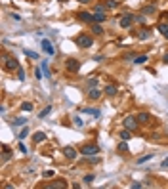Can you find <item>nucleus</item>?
I'll return each mask as SVG.
<instances>
[{"label":"nucleus","instance_id":"6ab92c4d","mask_svg":"<svg viewBox=\"0 0 168 189\" xmlns=\"http://www.w3.org/2000/svg\"><path fill=\"white\" fill-rule=\"evenodd\" d=\"M136 36H138L140 40H145V38H149V36H151V31H149V29H143V31H140Z\"/></svg>","mask_w":168,"mask_h":189},{"label":"nucleus","instance_id":"393cba45","mask_svg":"<svg viewBox=\"0 0 168 189\" xmlns=\"http://www.w3.org/2000/svg\"><path fill=\"white\" fill-rule=\"evenodd\" d=\"M25 124H27V120H25L23 117H21V118H15V120H14V126H15V128H17V126H25Z\"/></svg>","mask_w":168,"mask_h":189},{"label":"nucleus","instance_id":"6e6552de","mask_svg":"<svg viewBox=\"0 0 168 189\" xmlns=\"http://www.w3.org/2000/svg\"><path fill=\"white\" fill-rule=\"evenodd\" d=\"M40 46H42V50H44L48 56H54V54H56L54 46H52V42H50L48 38H44V40H42V42H40Z\"/></svg>","mask_w":168,"mask_h":189},{"label":"nucleus","instance_id":"9b49d317","mask_svg":"<svg viewBox=\"0 0 168 189\" xmlns=\"http://www.w3.org/2000/svg\"><path fill=\"white\" fill-rule=\"evenodd\" d=\"M103 92L107 94V96H117V92H118V88L115 86V84H107V86L103 88Z\"/></svg>","mask_w":168,"mask_h":189},{"label":"nucleus","instance_id":"7ed1b4c3","mask_svg":"<svg viewBox=\"0 0 168 189\" xmlns=\"http://www.w3.org/2000/svg\"><path fill=\"white\" fill-rule=\"evenodd\" d=\"M118 23H120V29H128L130 25L134 23V14H130V12H126L120 15V19H118Z\"/></svg>","mask_w":168,"mask_h":189},{"label":"nucleus","instance_id":"49530a36","mask_svg":"<svg viewBox=\"0 0 168 189\" xmlns=\"http://www.w3.org/2000/svg\"><path fill=\"white\" fill-rule=\"evenodd\" d=\"M164 36H166V40H168V33H166V34H164Z\"/></svg>","mask_w":168,"mask_h":189},{"label":"nucleus","instance_id":"473e14b6","mask_svg":"<svg viewBox=\"0 0 168 189\" xmlns=\"http://www.w3.org/2000/svg\"><path fill=\"white\" fill-rule=\"evenodd\" d=\"M50 111H52V105H48V107H46L44 111H40V118H44V117H46V115H48Z\"/></svg>","mask_w":168,"mask_h":189},{"label":"nucleus","instance_id":"0eeeda50","mask_svg":"<svg viewBox=\"0 0 168 189\" xmlns=\"http://www.w3.org/2000/svg\"><path fill=\"white\" fill-rule=\"evenodd\" d=\"M78 153H80V151H76L75 147H63V155H65V159H69V160H75L78 157Z\"/></svg>","mask_w":168,"mask_h":189},{"label":"nucleus","instance_id":"79ce46f5","mask_svg":"<svg viewBox=\"0 0 168 189\" xmlns=\"http://www.w3.org/2000/svg\"><path fill=\"white\" fill-rule=\"evenodd\" d=\"M160 166H164V168H168V159H164V160H162V164Z\"/></svg>","mask_w":168,"mask_h":189},{"label":"nucleus","instance_id":"f03ea898","mask_svg":"<svg viewBox=\"0 0 168 189\" xmlns=\"http://www.w3.org/2000/svg\"><path fill=\"white\" fill-rule=\"evenodd\" d=\"M4 67H6V71H17L19 69V61L15 59V57H8V56H4Z\"/></svg>","mask_w":168,"mask_h":189},{"label":"nucleus","instance_id":"de8ad7c7","mask_svg":"<svg viewBox=\"0 0 168 189\" xmlns=\"http://www.w3.org/2000/svg\"><path fill=\"white\" fill-rule=\"evenodd\" d=\"M59 2H67V0H59Z\"/></svg>","mask_w":168,"mask_h":189},{"label":"nucleus","instance_id":"7c9ffc66","mask_svg":"<svg viewBox=\"0 0 168 189\" xmlns=\"http://www.w3.org/2000/svg\"><path fill=\"white\" fill-rule=\"evenodd\" d=\"M42 71H44V76H50V69H48V63H42Z\"/></svg>","mask_w":168,"mask_h":189},{"label":"nucleus","instance_id":"f8f14e48","mask_svg":"<svg viewBox=\"0 0 168 189\" xmlns=\"http://www.w3.org/2000/svg\"><path fill=\"white\" fill-rule=\"evenodd\" d=\"M155 12H157L155 4H147V6L141 8V14H143V15H151V14H155Z\"/></svg>","mask_w":168,"mask_h":189},{"label":"nucleus","instance_id":"c85d7f7f","mask_svg":"<svg viewBox=\"0 0 168 189\" xmlns=\"http://www.w3.org/2000/svg\"><path fill=\"white\" fill-rule=\"evenodd\" d=\"M105 6H107V8H117L118 2H117V0H107V2H105Z\"/></svg>","mask_w":168,"mask_h":189},{"label":"nucleus","instance_id":"ea45409f","mask_svg":"<svg viewBox=\"0 0 168 189\" xmlns=\"http://www.w3.org/2000/svg\"><path fill=\"white\" fill-rule=\"evenodd\" d=\"M52 176H54V172H52V170H48V172H44V178H52Z\"/></svg>","mask_w":168,"mask_h":189},{"label":"nucleus","instance_id":"a211bd4d","mask_svg":"<svg viewBox=\"0 0 168 189\" xmlns=\"http://www.w3.org/2000/svg\"><path fill=\"white\" fill-rule=\"evenodd\" d=\"M44 140H46V134L44 132H34V136H33L34 143H40V141H44Z\"/></svg>","mask_w":168,"mask_h":189},{"label":"nucleus","instance_id":"c03bdc74","mask_svg":"<svg viewBox=\"0 0 168 189\" xmlns=\"http://www.w3.org/2000/svg\"><path fill=\"white\" fill-rule=\"evenodd\" d=\"M78 2H80V4H88V2H90V0H78Z\"/></svg>","mask_w":168,"mask_h":189},{"label":"nucleus","instance_id":"4468645a","mask_svg":"<svg viewBox=\"0 0 168 189\" xmlns=\"http://www.w3.org/2000/svg\"><path fill=\"white\" fill-rule=\"evenodd\" d=\"M44 187H48V189H56V187H67V183H65V180H57V183H46Z\"/></svg>","mask_w":168,"mask_h":189},{"label":"nucleus","instance_id":"2eb2a0df","mask_svg":"<svg viewBox=\"0 0 168 189\" xmlns=\"http://www.w3.org/2000/svg\"><path fill=\"white\" fill-rule=\"evenodd\" d=\"M107 19V15L101 14V12H94V23H103Z\"/></svg>","mask_w":168,"mask_h":189},{"label":"nucleus","instance_id":"72a5a7b5","mask_svg":"<svg viewBox=\"0 0 168 189\" xmlns=\"http://www.w3.org/2000/svg\"><path fill=\"white\" fill-rule=\"evenodd\" d=\"M118 151H122V153H126V151H128V145L124 143V140H122V143H118Z\"/></svg>","mask_w":168,"mask_h":189},{"label":"nucleus","instance_id":"4be33fe9","mask_svg":"<svg viewBox=\"0 0 168 189\" xmlns=\"http://www.w3.org/2000/svg\"><path fill=\"white\" fill-rule=\"evenodd\" d=\"M118 136H120V140H124V141H128L130 138H132V134H130V130H126V128H124V130H122V132H120Z\"/></svg>","mask_w":168,"mask_h":189},{"label":"nucleus","instance_id":"b1692460","mask_svg":"<svg viewBox=\"0 0 168 189\" xmlns=\"http://www.w3.org/2000/svg\"><path fill=\"white\" fill-rule=\"evenodd\" d=\"M25 56L31 57V59H38V54H36V52H33V50H25Z\"/></svg>","mask_w":168,"mask_h":189},{"label":"nucleus","instance_id":"4c0bfd02","mask_svg":"<svg viewBox=\"0 0 168 189\" xmlns=\"http://www.w3.org/2000/svg\"><path fill=\"white\" fill-rule=\"evenodd\" d=\"M90 162H92V164H98V162H99V159H98V157H96V155H94V157H92V159H90Z\"/></svg>","mask_w":168,"mask_h":189},{"label":"nucleus","instance_id":"9d476101","mask_svg":"<svg viewBox=\"0 0 168 189\" xmlns=\"http://www.w3.org/2000/svg\"><path fill=\"white\" fill-rule=\"evenodd\" d=\"M76 17L84 21V23H94V14H90V12H78Z\"/></svg>","mask_w":168,"mask_h":189},{"label":"nucleus","instance_id":"a19ab883","mask_svg":"<svg viewBox=\"0 0 168 189\" xmlns=\"http://www.w3.org/2000/svg\"><path fill=\"white\" fill-rule=\"evenodd\" d=\"M75 124H76V126H82V118L76 117V118H75Z\"/></svg>","mask_w":168,"mask_h":189},{"label":"nucleus","instance_id":"a878e982","mask_svg":"<svg viewBox=\"0 0 168 189\" xmlns=\"http://www.w3.org/2000/svg\"><path fill=\"white\" fill-rule=\"evenodd\" d=\"M27 136H29V128H27V126H25V128L21 130V134L17 136V138H19V140H25V138H27Z\"/></svg>","mask_w":168,"mask_h":189},{"label":"nucleus","instance_id":"c756f323","mask_svg":"<svg viewBox=\"0 0 168 189\" xmlns=\"http://www.w3.org/2000/svg\"><path fill=\"white\" fill-rule=\"evenodd\" d=\"M94 178H96L94 174H90V176H84V183H86V185H90V183L94 182Z\"/></svg>","mask_w":168,"mask_h":189},{"label":"nucleus","instance_id":"aec40b11","mask_svg":"<svg viewBox=\"0 0 168 189\" xmlns=\"http://www.w3.org/2000/svg\"><path fill=\"white\" fill-rule=\"evenodd\" d=\"M82 113L92 115V117H99V111H98V109H92V107H84V109H82Z\"/></svg>","mask_w":168,"mask_h":189},{"label":"nucleus","instance_id":"58836bf2","mask_svg":"<svg viewBox=\"0 0 168 189\" xmlns=\"http://www.w3.org/2000/svg\"><path fill=\"white\" fill-rule=\"evenodd\" d=\"M19 151H21V153H27V147H25L23 143H19Z\"/></svg>","mask_w":168,"mask_h":189},{"label":"nucleus","instance_id":"2f4dec72","mask_svg":"<svg viewBox=\"0 0 168 189\" xmlns=\"http://www.w3.org/2000/svg\"><path fill=\"white\" fill-rule=\"evenodd\" d=\"M98 86V78H90L88 80V88H96Z\"/></svg>","mask_w":168,"mask_h":189},{"label":"nucleus","instance_id":"e433bc0d","mask_svg":"<svg viewBox=\"0 0 168 189\" xmlns=\"http://www.w3.org/2000/svg\"><path fill=\"white\" fill-rule=\"evenodd\" d=\"M94 12H101V14H105V6H101V4H99V6H96V10H94Z\"/></svg>","mask_w":168,"mask_h":189},{"label":"nucleus","instance_id":"c9c22d12","mask_svg":"<svg viewBox=\"0 0 168 189\" xmlns=\"http://www.w3.org/2000/svg\"><path fill=\"white\" fill-rule=\"evenodd\" d=\"M17 78H19V80H25V71L21 69V67L17 69Z\"/></svg>","mask_w":168,"mask_h":189},{"label":"nucleus","instance_id":"39448f33","mask_svg":"<svg viewBox=\"0 0 168 189\" xmlns=\"http://www.w3.org/2000/svg\"><path fill=\"white\" fill-rule=\"evenodd\" d=\"M78 151H80L82 155H86V157H94V155L99 153V147H98V145H88V143H86V145H82Z\"/></svg>","mask_w":168,"mask_h":189},{"label":"nucleus","instance_id":"ddd939ff","mask_svg":"<svg viewBox=\"0 0 168 189\" xmlns=\"http://www.w3.org/2000/svg\"><path fill=\"white\" fill-rule=\"evenodd\" d=\"M90 29H92V34H103L101 23H90Z\"/></svg>","mask_w":168,"mask_h":189},{"label":"nucleus","instance_id":"412c9836","mask_svg":"<svg viewBox=\"0 0 168 189\" xmlns=\"http://www.w3.org/2000/svg\"><path fill=\"white\" fill-rule=\"evenodd\" d=\"M147 59H149V56H147V54H141V56H138V57H134V63L141 65V63H145Z\"/></svg>","mask_w":168,"mask_h":189},{"label":"nucleus","instance_id":"20e7f679","mask_svg":"<svg viewBox=\"0 0 168 189\" xmlns=\"http://www.w3.org/2000/svg\"><path fill=\"white\" fill-rule=\"evenodd\" d=\"M122 126L126 130H130V132H136L138 130V117H126L122 120Z\"/></svg>","mask_w":168,"mask_h":189},{"label":"nucleus","instance_id":"a18cd8bd","mask_svg":"<svg viewBox=\"0 0 168 189\" xmlns=\"http://www.w3.org/2000/svg\"><path fill=\"white\" fill-rule=\"evenodd\" d=\"M162 17H164V19H166V21H168V12H166V14H164V15H162Z\"/></svg>","mask_w":168,"mask_h":189},{"label":"nucleus","instance_id":"f257e3e1","mask_svg":"<svg viewBox=\"0 0 168 189\" xmlns=\"http://www.w3.org/2000/svg\"><path fill=\"white\" fill-rule=\"evenodd\" d=\"M75 44H78V48H90V46L94 44V38H92L90 34L82 33V34H78L76 38H75Z\"/></svg>","mask_w":168,"mask_h":189},{"label":"nucleus","instance_id":"cd10ccee","mask_svg":"<svg viewBox=\"0 0 168 189\" xmlns=\"http://www.w3.org/2000/svg\"><path fill=\"white\" fill-rule=\"evenodd\" d=\"M151 159H153V155H145V157H141V159H138V164H143V162L151 160Z\"/></svg>","mask_w":168,"mask_h":189},{"label":"nucleus","instance_id":"f3484780","mask_svg":"<svg viewBox=\"0 0 168 189\" xmlns=\"http://www.w3.org/2000/svg\"><path fill=\"white\" fill-rule=\"evenodd\" d=\"M33 109H34V105L31 101H23V103H21V111H23V113H31Z\"/></svg>","mask_w":168,"mask_h":189},{"label":"nucleus","instance_id":"5701e85b","mask_svg":"<svg viewBox=\"0 0 168 189\" xmlns=\"http://www.w3.org/2000/svg\"><path fill=\"white\" fill-rule=\"evenodd\" d=\"M157 29H159L160 34H166L168 33V21H166V23H159V27H157Z\"/></svg>","mask_w":168,"mask_h":189},{"label":"nucleus","instance_id":"f704fd0d","mask_svg":"<svg viewBox=\"0 0 168 189\" xmlns=\"http://www.w3.org/2000/svg\"><path fill=\"white\" fill-rule=\"evenodd\" d=\"M34 76L38 78V80H42V69H40V67H36V69H34Z\"/></svg>","mask_w":168,"mask_h":189},{"label":"nucleus","instance_id":"37998d69","mask_svg":"<svg viewBox=\"0 0 168 189\" xmlns=\"http://www.w3.org/2000/svg\"><path fill=\"white\" fill-rule=\"evenodd\" d=\"M162 61H164V63H168V54H164V57H162Z\"/></svg>","mask_w":168,"mask_h":189},{"label":"nucleus","instance_id":"bb28decb","mask_svg":"<svg viewBox=\"0 0 168 189\" xmlns=\"http://www.w3.org/2000/svg\"><path fill=\"white\" fill-rule=\"evenodd\" d=\"M134 21H136V23H145V15H143V14L134 15Z\"/></svg>","mask_w":168,"mask_h":189},{"label":"nucleus","instance_id":"1a4fd4ad","mask_svg":"<svg viewBox=\"0 0 168 189\" xmlns=\"http://www.w3.org/2000/svg\"><path fill=\"white\" fill-rule=\"evenodd\" d=\"M80 69V61L78 59H67V71L69 73H76Z\"/></svg>","mask_w":168,"mask_h":189},{"label":"nucleus","instance_id":"423d86ee","mask_svg":"<svg viewBox=\"0 0 168 189\" xmlns=\"http://www.w3.org/2000/svg\"><path fill=\"white\" fill-rule=\"evenodd\" d=\"M103 94H105V92L99 90V88H88V98H90V101H98Z\"/></svg>","mask_w":168,"mask_h":189},{"label":"nucleus","instance_id":"dca6fc26","mask_svg":"<svg viewBox=\"0 0 168 189\" xmlns=\"http://www.w3.org/2000/svg\"><path fill=\"white\" fill-rule=\"evenodd\" d=\"M138 120H140V122H143V124H147V122H151V115L143 111V113L138 115Z\"/></svg>","mask_w":168,"mask_h":189}]
</instances>
